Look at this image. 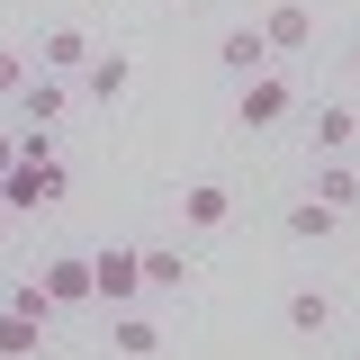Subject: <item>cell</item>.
Returning <instances> with one entry per match:
<instances>
[{
	"label": "cell",
	"instance_id": "1",
	"mask_svg": "<svg viewBox=\"0 0 360 360\" xmlns=\"http://www.w3.org/2000/svg\"><path fill=\"white\" fill-rule=\"evenodd\" d=\"M307 108V90H297V72H252V82H234V99H225V117H234V135H279L288 117Z\"/></svg>",
	"mask_w": 360,
	"mask_h": 360
},
{
	"label": "cell",
	"instance_id": "2",
	"mask_svg": "<svg viewBox=\"0 0 360 360\" xmlns=\"http://www.w3.org/2000/svg\"><path fill=\"white\" fill-rule=\"evenodd\" d=\"M99 352H108V360H162V352H172L162 307H99Z\"/></svg>",
	"mask_w": 360,
	"mask_h": 360
},
{
	"label": "cell",
	"instance_id": "3",
	"mask_svg": "<svg viewBox=\"0 0 360 360\" xmlns=\"http://www.w3.org/2000/svg\"><path fill=\"white\" fill-rule=\"evenodd\" d=\"M82 99H72V82L63 72H27L18 82V99H9V127H27V135H63V117H72Z\"/></svg>",
	"mask_w": 360,
	"mask_h": 360
},
{
	"label": "cell",
	"instance_id": "4",
	"mask_svg": "<svg viewBox=\"0 0 360 360\" xmlns=\"http://www.w3.org/2000/svg\"><path fill=\"white\" fill-rule=\"evenodd\" d=\"M297 127H307V162H324V153H360V99H307L297 108Z\"/></svg>",
	"mask_w": 360,
	"mask_h": 360
},
{
	"label": "cell",
	"instance_id": "5",
	"mask_svg": "<svg viewBox=\"0 0 360 360\" xmlns=\"http://www.w3.org/2000/svg\"><path fill=\"white\" fill-rule=\"evenodd\" d=\"M127 90H135V54H127V45H99L82 72H72V99L99 108V117H108V108H127Z\"/></svg>",
	"mask_w": 360,
	"mask_h": 360
},
{
	"label": "cell",
	"instance_id": "6",
	"mask_svg": "<svg viewBox=\"0 0 360 360\" xmlns=\"http://www.w3.org/2000/svg\"><path fill=\"white\" fill-rule=\"evenodd\" d=\"M234 207H243V198H234V180H180V198H172V225L180 234H225V225H234Z\"/></svg>",
	"mask_w": 360,
	"mask_h": 360
},
{
	"label": "cell",
	"instance_id": "7",
	"mask_svg": "<svg viewBox=\"0 0 360 360\" xmlns=\"http://www.w3.org/2000/svg\"><path fill=\"white\" fill-rule=\"evenodd\" d=\"M135 270H144V307H172L180 288L198 279V262H189V243H172V234H153V243H135Z\"/></svg>",
	"mask_w": 360,
	"mask_h": 360
},
{
	"label": "cell",
	"instance_id": "8",
	"mask_svg": "<svg viewBox=\"0 0 360 360\" xmlns=\"http://www.w3.org/2000/svg\"><path fill=\"white\" fill-rule=\"evenodd\" d=\"M90 54H99V37H90L82 18H45V27H37V45H27V63H37V72H63V82L82 72Z\"/></svg>",
	"mask_w": 360,
	"mask_h": 360
},
{
	"label": "cell",
	"instance_id": "9",
	"mask_svg": "<svg viewBox=\"0 0 360 360\" xmlns=\"http://www.w3.org/2000/svg\"><path fill=\"white\" fill-rule=\"evenodd\" d=\"M37 288H45L54 315H90V307H99V297H90V252H45V262H37Z\"/></svg>",
	"mask_w": 360,
	"mask_h": 360
},
{
	"label": "cell",
	"instance_id": "10",
	"mask_svg": "<svg viewBox=\"0 0 360 360\" xmlns=\"http://www.w3.org/2000/svg\"><path fill=\"white\" fill-rule=\"evenodd\" d=\"M90 297H99V307H144L135 243H99V252H90Z\"/></svg>",
	"mask_w": 360,
	"mask_h": 360
},
{
	"label": "cell",
	"instance_id": "11",
	"mask_svg": "<svg viewBox=\"0 0 360 360\" xmlns=\"http://www.w3.org/2000/svg\"><path fill=\"white\" fill-rule=\"evenodd\" d=\"M279 324H288V333H297V342H324V333H333V324H342V297H333V288H324V279H297V288H288V297H279Z\"/></svg>",
	"mask_w": 360,
	"mask_h": 360
},
{
	"label": "cell",
	"instance_id": "12",
	"mask_svg": "<svg viewBox=\"0 0 360 360\" xmlns=\"http://www.w3.org/2000/svg\"><path fill=\"white\" fill-rule=\"evenodd\" d=\"M252 27H262V45H270V63H297V54H307L315 45V9L307 0H270L262 18H252Z\"/></svg>",
	"mask_w": 360,
	"mask_h": 360
},
{
	"label": "cell",
	"instance_id": "13",
	"mask_svg": "<svg viewBox=\"0 0 360 360\" xmlns=\"http://www.w3.org/2000/svg\"><path fill=\"white\" fill-rule=\"evenodd\" d=\"M307 198H324L333 217H360V162H352V153H324V162H307Z\"/></svg>",
	"mask_w": 360,
	"mask_h": 360
},
{
	"label": "cell",
	"instance_id": "14",
	"mask_svg": "<svg viewBox=\"0 0 360 360\" xmlns=\"http://www.w3.org/2000/svg\"><path fill=\"white\" fill-rule=\"evenodd\" d=\"M279 234H288V243H297V252H324V243H333V234H342V217H333V207H324V198H307V189H297V198H288V207H279Z\"/></svg>",
	"mask_w": 360,
	"mask_h": 360
},
{
	"label": "cell",
	"instance_id": "15",
	"mask_svg": "<svg viewBox=\"0 0 360 360\" xmlns=\"http://www.w3.org/2000/svg\"><path fill=\"white\" fill-rule=\"evenodd\" d=\"M217 72H225V82H252V72H270V45H262V27H252V18H234V27L217 37Z\"/></svg>",
	"mask_w": 360,
	"mask_h": 360
},
{
	"label": "cell",
	"instance_id": "16",
	"mask_svg": "<svg viewBox=\"0 0 360 360\" xmlns=\"http://www.w3.org/2000/svg\"><path fill=\"white\" fill-rule=\"evenodd\" d=\"M45 352H54V324H27L0 307V360H45Z\"/></svg>",
	"mask_w": 360,
	"mask_h": 360
},
{
	"label": "cell",
	"instance_id": "17",
	"mask_svg": "<svg viewBox=\"0 0 360 360\" xmlns=\"http://www.w3.org/2000/svg\"><path fill=\"white\" fill-rule=\"evenodd\" d=\"M0 307H9V315H27V324H63V315L45 307V288H37V270H27V279H0Z\"/></svg>",
	"mask_w": 360,
	"mask_h": 360
},
{
	"label": "cell",
	"instance_id": "18",
	"mask_svg": "<svg viewBox=\"0 0 360 360\" xmlns=\"http://www.w3.org/2000/svg\"><path fill=\"white\" fill-rule=\"evenodd\" d=\"M27 72H37V63H27V45H0V99H18Z\"/></svg>",
	"mask_w": 360,
	"mask_h": 360
},
{
	"label": "cell",
	"instance_id": "19",
	"mask_svg": "<svg viewBox=\"0 0 360 360\" xmlns=\"http://www.w3.org/2000/svg\"><path fill=\"white\" fill-rule=\"evenodd\" d=\"M9 162H18V127L0 117V172H9Z\"/></svg>",
	"mask_w": 360,
	"mask_h": 360
},
{
	"label": "cell",
	"instance_id": "20",
	"mask_svg": "<svg viewBox=\"0 0 360 360\" xmlns=\"http://www.w3.org/2000/svg\"><path fill=\"white\" fill-rule=\"evenodd\" d=\"M342 72H352V82H360V27H352V45H342Z\"/></svg>",
	"mask_w": 360,
	"mask_h": 360
}]
</instances>
